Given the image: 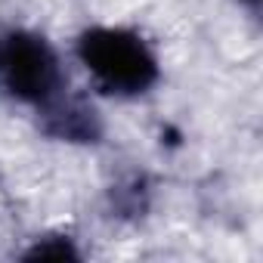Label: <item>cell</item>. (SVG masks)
Masks as SVG:
<instances>
[{"mask_svg":"<svg viewBox=\"0 0 263 263\" xmlns=\"http://www.w3.org/2000/svg\"><path fill=\"white\" fill-rule=\"evenodd\" d=\"M78 59L90 78L118 96L146 93L158 81V59L149 44L127 28H90L78 37Z\"/></svg>","mask_w":263,"mask_h":263,"instance_id":"6da1fadb","label":"cell"},{"mask_svg":"<svg viewBox=\"0 0 263 263\" xmlns=\"http://www.w3.org/2000/svg\"><path fill=\"white\" fill-rule=\"evenodd\" d=\"M62 68L56 50L34 31L0 34V87L13 99L47 108L59 99Z\"/></svg>","mask_w":263,"mask_h":263,"instance_id":"7a4b0ae2","label":"cell"},{"mask_svg":"<svg viewBox=\"0 0 263 263\" xmlns=\"http://www.w3.org/2000/svg\"><path fill=\"white\" fill-rule=\"evenodd\" d=\"M245 4H257V0H245Z\"/></svg>","mask_w":263,"mask_h":263,"instance_id":"3957f363","label":"cell"}]
</instances>
